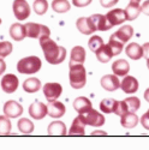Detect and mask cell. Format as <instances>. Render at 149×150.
Returning <instances> with one entry per match:
<instances>
[{
    "mask_svg": "<svg viewBox=\"0 0 149 150\" xmlns=\"http://www.w3.org/2000/svg\"><path fill=\"white\" fill-rule=\"evenodd\" d=\"M40 46L43 51L46 60L52 65H58L66 58V49L63 46H58L49 36H43L40 39Z\"/></svg>",
    "mask_w": 149,
    "mask_h": 150,
    "instance_id": "6da1fadb",
    "label": "cell"
},
{
    "mask_svg": "<svg viewBox=\"0 0 149 150\" xmlns=\"http://www.w3.org/2000/svg\"><path fill=\"white\" fill-rule=\"evenodd\" d=\"M70 72H69V79L70 85L73 89H82L87 83V72L83 66V64H74L69 65Z\"/></svg>",
    "mask_w": 149,
    "mask_h": 150,
    "instance_id": "7a4b0ae2",
    "label": "cell"
},
{
    "mask_svg": "<svg viewBox=\"0 0 149 150\" xmlns=\"http://www.w3.org/2000/svg\"><path fill=\"white\" fill-rule=\"evenodd\" d=\"M41 66H42L41 59L39 57L31 55V57L23 58L18 61L17 71L23 74H34L41 70Z\"/></svg>",
    "mask_w": 149,
    "mask_h": 150,
    "instance_id": "3957f363",
    "label": "cell"
},
{
    "mask_svg": "<svg viewBox=\"0 0 149 150\" xmlns=\"http://www.w3.org/2000/svg\"><path fill=\"white\" fill-rule=\"evenodd\" d=\"M27 31V37H31V39H41L43 36H49L51 35V30L48 27L43 25V24L39 23H27L24 24Z\"/></svg>",
    "mask_w": 149,
    "mask_h": 150,
    "instance_id": "277c9868",
    "label": "cell"
},
{
    "mask_svg": "<svg viewBox=\"0 0 149 150\" xmlns=\"http://www.w3.org/2000/svg\"><path fill=\"white\" fill-rule=\"evenodd\" d=\"M82 117L87 125H90V126H94V127H101L105 124V117L101 113H99L97 110H95L94 108L85 112L84 114H82Z\"/></svg>",
    "mask_w": 149,
    "mask_h": 150,
    "instance_id": "5b68a950",
    "label": "cell"
},
{
    "mask_svg": "<svg viewBox=\"0 0 149 150\" xmlns=\"http://www.w3.org/2000/svg\"><path fill=\"white\" fill-rule=\"evenodd\" d=\"M42 91H43V95L47 101L52 102L60 97L61 93H63V86L59 83H46L43 85Z\"/></svg>",
    "mask_w": 149,
    "mask_h": 150,
    "instance_id": "8992f818",
    "label": "cell"
},
{
    "mask_svg": "<svg viewBox=\"0 0 149 150\" xmlns=\"http://www.w3.org/2000/svg\"><path fill=\"white\" fill-rule=\"evenodd\" d=\"M15 17L18 21H24L30 16V6L27 3V0H15L12 5Z\"/></svg>",
    "mask_w": 149,
    "mask_h": 150,
    "instance_id": "52a82bcc",
    "label": "cell"
},
{
    "mask_svg": "<svg viewBox=\"0 0 149 150\" xmlns=\"http://www.w3.org/2000/svg\"><path fill=\"white\" fill-rule=\"evenodd\" d=\"M89 21H90L92 25H93L94 31H97V30L107 31V30H109L112 27H113L109 23L107 16H105V15H93V16L89 17Z\"/></svg>",
    "mask_w": 149,
    "mask_h": 150,
    "instance_id": "ba28073f",
    "label": "cell"
},
{
    "mask_svg": "<svg viewBox=\"0 0 149 150\" xmlns=\"http://www.w3.org/2000/svg\"><path fill=\"white\" fill-rule=\"evenodd\" d=\"M19 85V81L18 78L12 73L5 74L1 79V89L6 93V94H12L18 89Z\"/></svg>",
    "mask_w": 149,
    "mask_h": 150,
    "instance_id": "9c48e42d",
    "label": "cell"
},
{
    "mask_svg": "<svg viewBox=\"0 0 149 150\" xmlns=\"http://www.w3.org/2000/svg\"><path fill=\"white\" fill-rule=\"evenodd\" d=\"M29 114L35 120H41L48 114V107H47V105H45L40 101H35L29 107Z\"/></svg>",
    "mask_w": 149,
    "mask_h": 150,
    "instance_id": "30bf717a",
    "label": "cell"
},
{
    "mask_svg": "<svg viewBox=\"0 0 149 150\" xmlns=\"http://www.w3.org/2000/svg\"><path fill=\"white\" fill-rule=\"evenodd\" d=\"M4 113L9 118H18L23 114V107L13 100H10L4 105Z\"/></svg>",
    "mask_w": 149,
    "mask_h": 150,
    "instance_id": "8fae6325",
    "label": "cell"
},
{
    "mask_svg": "<svg viewBox=\"0 0 149 150\" xmlns=\"http://www.w3.org/2000/svg\"><path fill=\"white\" fill-rule=\"evenodd\" d=\"M101 86L107 91H116L120 88V82L117 74H106L101 78Z\"/></svg>",
    "mask_w": 149,
    "mask_h": 150,
    "instance_id": "7c38bea8",
    "label": "cell"
},
{
    "mask_svg": "<svg viewBox=\"0 0 149 150\" xmlns=\"http://www.w3.org/2000/svg\"><path fill=\"white\" fill-rule=\"evenodd\" d=\"M138 81L132 76H124V79L120 83V88L125 94H135L138 90Z\"/></svg>",
    "mask_w": 149,
    "mask_h": 150,
    "instance_id": "4fadbf2b",
    "label": "cell"
},
{
    "mask_svg": "<svg viewBox=\"0 0 149 150\" xmlns=\"http://www.w3.org/2000/svg\"><path fill=\"white\" fill-rule=\"evenodd\" d=\"M106 16H107L109 23H111L113 27H114V25H119V24H121V23H124L125 21H128L125 10H121V8L111 10Z\"/></svg>",
    "mask_w": 149,
    "mask_h": 150,
    "instance_id": "5bb4252c",
    "label": "cell"
},
{
    "mask_svg": "<svg viewBox=\"0 0 149 150\" xmlns=\"http://www.w3.org/2000/svg\"><path fill=\"white\" fill-rule=\"evenodd\" d=\"M133 36V28L131 25H123L119 30H117L111 37L120 41L121 43H126Z\"/></svg>",
    "mask_w": 149,
    "mask_h": 150,
    "instance_id": "9a60e30c",
    "label": "cell"
},
{
    "mask_svg": "<svg viewBox=\"0 0 149 150\" xmlns=\"http://www.w3.org/2000/svg\"><path fill=\"white\" fill-rule=\"evenodd\" d=\"M48 107V115L53 118V119H58V118H61L64 114H65V106L63 102L60 101H52L49 102V105L47 106Z\"/></svg>",
    "mask_w": 149,
    "mask_h": 150,
    "instance_id": "2e32d148",
    "label": "cell"
},
{
    "mask_svg": "<svg viewBox=\"0 0 149 150\" xmlns=\"http://www.w3.org/2000/svg\"><path fill=\"white\" fill-rule=\"evenodd\" d=\"M73 108L78 114H84L85 112H88L89 109L93 108V105L89 98H87L84 96H79L73 101Z\"/></svg>",
    "mask_w": 149,
    "mask_h": 150,
    "instance_id": "e0dca14e",
    "label": "cell"
},
{
    "mask_svg": "<svg viewBox=\"0 0 149 150\" xmlns=\"http://www.w3.org/2000/svg\"><path fill=\"white\" fill-rule=\"evenodd\" d=\"M85 122L83 120L82 114H79L78 117L74 118L72 125H71V129L69 131L70 136H83L85 133Z\"/></svg>",
    "mask_w": 149,
    "mask_h": 150,
    "instance_id": "ac0fdd59",
    "label": "cell"
},
{
    "mask_svg": "<svg viewBox=\"0 0 149 150\" xmlns=\"http://www.w3.org/2000/svg\"><path fill=\"white\" fill-rule=\"evenodd\" d=\"M85 51L81 46H76L72 48L71 51V58H70V64L69 65H74V64H83L85 61Z\"/></svg>",
    "mask_w": 149,
    "mask_h": 150,
    "instance_id": "d6986e66",
    "label": "cell"
},
{
    "mask_svg": "<svg viewBox=\"0 0 149 150\" xmlns=\"http://www.w3.org/2000/svg\"><path fill=\"white\" fill-rule=\"evenodd\" d=\"M112 71L117 76H126L128 72L130 71V65L126 60L119 59L112 64Z\"/></svg>",
    "mask_w": 149,
    "mask_h": 150,
    "instance_id": "ffe728a7",
    "label": "cell"
},
{
    "mask_svg": "<svg viewBox=\"0 0 149 150\" xmlns=\"http://www.w3.org/2000/svg\"><path fill=\"white\" fill-rule=\"evenodd\" d=\"M125 53L132 60H140L143 57V48L138 43L132 42L125 48Z\"/></svg>",
    "mask_w": 149,
    "mask_h": 150,
    "instance_id": "44dd1931",
    "label": "cell"
},
{
    "mask_svg": "<svg viewBox=\"0 0 149 150\" xmlns=\"http://www.w3.org/2000/svg\"><path fill=\"white\" fill-rule=\"evenodd\" d=\"M10 36L15 41H22L24 37H27L26 27H24L23 24H19V23L12 24L11 28H10Z\"/></svg>",
    "mask_w": 149,
    "mask_h": 150,
    "instance_id": "7402d4cb",
    "label": "cell"
},
{
    "mask_svg": "<svg viewBox=\"0 0 149 150\" xmlns=\"http://www.w3.org/2000/svg\"><path fill=\"white\" fill-rule=\"evenodd\" d=\"M138 121H140V118L135 113H132V112H129V113L120 117V124L125 129H133L138 124Z\"/></svg>",
    "mask_w": 149,
    "mask_h": 150,
    "instance_id": "603a6c76",
    "label": "cell"
},
{
    "mask_svg": "<svg viewBox=\"0 0 149 150\" xmlns=\"http://www.w3.org/2000/svg\"><path fill=\"white\" fill-rule=\"evenodd\" d=\"M76 25H77V29L84 34V35H90L92 33H95L94 29H93V25L89 21V17H81L77 19L76 22Z\"/></svg>",
    "mask_w": 149,
    "mask_h": 150,
    "instance_id": "cb8c5ba5",
    "label": "cell"
},
{
    "mask_svg": "<svg viewBox=\"0 0 149 150\" xmlns=\"http://www.w3.org/2000/svg\"><path fill=\"white\" fill-rule=\"evenodd\" d=\"M48 134L51 136H65L66 126L63 121H53L48 126Z\"/></svg>",
    "mask_w": 149,
    "mask_h": 150,
    "instance_id": "d4e9b609",
    "label": "cell"
},
{
    "mask_svg": "<svg viewBox=\"0 0 149 150\" xmlns=\"http://www.w3.org/2000/svg\"><path fill=\"white\" fill-rule=\"evenodd\" d=\"M40 89H41V82L37 78H35V77L28 78L23 83V90L29 93V94L36 93V91H39Z\"/></svg>",
    "mask_w": 149,
    "mask_h": 150,
    "instance_id": "484cf974",
    "label": "cell"
},
{
    "mask_svg": "<svg viewBox=\"0 0 149 150\" xmlns=\"http://www.w3.org/2000/svg\"><path fill=\"white\" fill-rule=\"evenodd\" d=\"M95 54H96L97 60L100 61V62H108L112 59V57H114L113 53H112V51H111L109 46H108V43L107 45H104L102 47L99 48L97 51L95 52Z\"/></svg>",
    "mask_w": 149,
    "mask_h": 150,
    "instance_id": "4316f807",
    "label": "cell"
},
{
    "mask_svg": "<svg viewBox=\"0 0 149 150\" xmlns=\"http://www.w3.org/2000/svg\"><path fill=\"white\" fill-rule=\"evenodd\" d=\"M140 12H141V6L140 3H132L130 1L125 8V13H126V18L128 21H133L140 16Z\"/></svg>",
    "mask_w": 149,
    "mask_h": 150,
    "instance_id": "83f0119b",
    "label": "cell"
},
{
    "mask_svg": "<svg viewBox=\"0 0 149 150\" xmlns=\"http://www.w3.org/2000/svg\"><path fill=\"white\" fill-rule=\"evenodd\" d=\"M17 126L19 129V131L24 134H29L34 131L35 126H34V122L30 120V119H27V118H23V119H19L18 120V124Z\"/></svg>",
    "mask_w": 149,
    "mask_h": 150,
    "instance_id": "f1b7e54d",
    "label": "cell"
},
{
    "mask_svg": "<svg viewBox=\"0 0 149 150\" xmlns=\"http://www.w3.org/2000/svg\"><path fill=\"white\" fill-rule=\"evenodd\" d=\"M71 5L67 0H53L52 3V8L57 13H65L70 10Z\"/></svg>",
    "mask_w": 149,
    "mask_h": 150,
    "instance_id": "f546056e",
    "label": "cell"
},
{
    "mask_svg": "<svg viewBox=\"0 0 149 150\" xmlns=\"http://www.w3.org/2000/svg\"><path fill=\"white\" fill-rule=\"evenodd\" d=\"M116 100L114 98H105L100 103V109L104 113H114V107H116Z\"/></svg>",
    "mask_w": 149,
    "mask_h": 150,
    "instance_id": "4dcf8cb0",
    "label": "cell"
},
{
    "mask_svg": "<svg viewBox=\"0 0 149 150\" xmlns=\"http://www.w3.org/2000/svg\"><path fill=\"white\" fill-rule=\"evenodd\" d=\"M33 8H34V12L37 15H45L47 10H48V3L47 0H35L34 1V5H33Z\"/></svg>",
    "mask_w": 149,
    "mask_h": 150,
    "instance_id": "1f68e13d",
    "label": "cell"
},
{
    "mask_svg": "<svg viewBox=\"0 0 149 150\" xmlns=\"http://www.w3.org/2000/svg\"><path fill=\"white\" fill-rule=\"evenodd\" d=\"M11 132V121L7 115H0V134H10Z\"/></svg>",
    "mask_w": 149,
    "mask_h": 150,
    "instance_id": "d6a6232c",
    "label": "cell"
},
{
    "mask_svg": "<svg viewBox=\"0 0 149 150\" xmlns=\"http://www.w3.org/2000/svg\"><path fill=\"white\" fill-rule=\"evenodd\" d=\"M124 101H125V103H126V106H128L129 112H132V113L137 112V110L140 109V107H141V101H140L138 97H135V96L128 97V98L124 100Z\"/></svg>",
    "mask_w": 149,
    "mask_h": 150,
    "instance_id": "836d02e7",
    "label": "cell"
},
{
    "mask_svg": "<svg viewBox=\"0 0 149 150\" xmlns=\"http://www.w3.org/2000/svg\"><path fill=\"white\" fill-rule=\"evenodd\" d=\"M108 46L111 48L112 53H113V55H118L123 52V48H124V43H121L120 41L116 40V39H112V37H109V42H108Z\"/></svg>",
    "mask_w": 149,
    "mask_h": 150,
    "instance_id": "e575fe53",
    "label": "cell"
},
{
    "mask_svg": "<svg viewBox=\"0 0 149 150\" xmlns=\"http://www.w3.org/2000/svg\"><path fill=\"white\" fill-rule=\"evenodd\" d=\"M105 43H104V40L101 39L100 36H97V35H94V36H92L90 39H89V41H88V46H89V48L92 49L93 52H96L99 48L100 47H102Z\"/></svg>",
    "mask_w": 149,
    "mask_h": 150,
    "instance_id": "d590c367",
    "label": "cell"
},
{
    "mask_svg": "<svg viewBox=\"0 0 149 150\" xmlns=\"http://www.w3.org/2000/svg\"><path fill=\"white\" fill-rule=\"evenodd\" d=\"M13 46L9 41H1L0 42V58H5L11 54Z\"/></svg>",
    "mask_w": 149,
    "mask_h": 150,
    "instance_id": "8d00e7d4",
    "label": "cell"
},
{
    "mask_svg": "<svg viewBox=\"0 0 149 150\" xmlns=\"http://www.w3.org/2000/svg\"><path fill=\"white\" fill-rule=\"evenodd\" d=\"M129 113V109H128V106L125 103V101H117L116 102V107H114V114L121 117L124 114Z\"/></svg>",
    "mask_w": 149,
    "mask_h": 150,
    "instance_id": "74e56055",
    "label": "cell"
},
{
    "mask_svg": "<svg viewBox=\"0 0 149 150\" xmlns=\"http://www.w3.org/2000/svg\"><path fill=\"white\" fill-rule=\"evenodd\" d=\"M93 0H72V4L76 7H84L88 6L89 4H92Z\"/></svg>",
    "mask_w": 149,
    "mask_h": 150,
    "instance_id": "f35d334b",
    "label": "cell"
},
{
    "mask_svg": "<svg viewBox=\"0 0 149 150\" xmlns=\"http://www.w3.org/2000/svg\"><path fill=\"white\" fill-rule=\"evenodd\" d=\"M119 0H100V4L102 7H106V8H109L112 6H114L118 4Z\"/></svg>",
    "mask_w": 149,
    "mask_h": 150,
    "instance_id": "ab89813d",
    "label": "cell"
},
{
    "mask_svg": "<svg viewBox=\"0 0 149 150\" xmlns=\"http://www.w3.org/2000/svg\"><path fill=\"white\" fill-rule=\"evenodd\" d=\"M141 124L145 130H149V112H147L141 117Z\"/></svg>",
    "mask_w": 149,
    "mask_h": 150,
    "instance_id": "60d3db41",
    "label": "cell"
},
{
    "mask_svg": "<svg viewBox=\"0 0 149 150\" xmlns=\"http://www.w3.org/2000/svg\"><path fill=\"white\" fill-rule=\"evenodd\" d=\"M141 11L143 12L144 15L149 16V0H145V1L141 5Z\"/></svg>",
    "mask_w": 149,
    "mask_h": 150,
    "instance_id": "b9f144b4",
    "label": "cell"
},
{
    "mask_svg": "<svg viewBox=\"0 0 149 150\" xmlns=\"http://www.w3.org/2000/svg\"><path fill=\"white\" fill-rule=\"evenodd\" d=\"M142 48H143V57L148 60L149 59V42H145L142 46Z\"/></svg>",
    "mask_w": 149,
    "mask_h": 150,
    "instance_id": "7bdbcfd3",
    "label": "cell"
},
{
    "mask_svg": "<svg viewBox=\"0 0 149 150\" xmlns=\"http://www.w3.org/2000/svg\"><path fill=\"white\" fill-rule=\"evenodd\" d=\"M6 70V64H5V61L3 60V58H0V76L5 72Z\"/></svg>",
    "mask_w": 149,
    "mask_h": 150,
    "instance_id": "ee69618b",
    "label": "cell"
},
{
    "mask_svg": "<svg viewBox=\"0 0 149 150\" xmlns=\"http://www.w3.org/2000/svg\"><path fill=\"white\" fill-rule=\"evenodd\" d=\"M144 98H145V101L147 102H149V88L145 90V93H144Z\"/></svg>",
    "mask_w": 149,
    "mask_h": 150,
    "instance_id": "f6af8a7d",
    "label": "cell"
},
{
    "mask_svg": "<svg viewBox=\"0 0 149 150\" xmlns=\"http://www.w3.org/2000/svg\"><path fill=\"white\" fill-rule=\"evenodd\" d=\"M130 1H132V3H141V0H130Z\"/></svg>",
    "mask_w": 149,
    "mask_h": 150,
    "instance_id": "bcb514c9",
    "label": "cell"
},
{
    "mask_svg": "<svg viewBox=\"0 0 149 150\" xmlns=\"http://www.w3.org/2000/svg\"><path fill=\"white\" fill-rule=\"evenodd\" d=\"M100 133H102V134H106L105 132H99V131H97V132H94V134H100Z\"/></svg>",
    "mask_w": 149,
    "mask_h": 150,
    "instance_id": "7dc6e473",
    "label": "cell"
},
{
    "mask_svg": "<svg viewBox=\"0 0 149 150\" xmlns=\"http://www.w3.org/2000/svg\"><path fill=\"white\" fill-rule=\"evenodd\" d=\"M147 66H148V69H149V59L147 60Z\"/></svg>",
    "mask_w": 149,
    "mask_h": 150,
    "instance_id": "c3c4849f",
    "label": "cell"
},
{
    "mask_svg": "<svg viewBox=\"0 0 149 150\" xmlns=\"http://www.w3.org/2000/svg\"><path fill=\"white\" fill-rule=\"evenodd\" d=\"M0 24H1V18H0Z\"/></svg>",
    "mask_w": 149,
    "mask_h": 150,
    "instance_id": "681fc988",
    "label": "cell"
},
{
    "mask_svg": "<svg viewBox=\"0 0 149 150\" xmlns=\"http://www.w3.org/2000/svg\"><path fill=\"white\" fill-rule=\"evenodd\" d=\"M148 112H149V110H148Z\"/></svg>",
    "mask_w": 149,
    "mask_h": 150,
    "instance_id": "f907efd6",
    "label": "cell"
}]
</instances>
